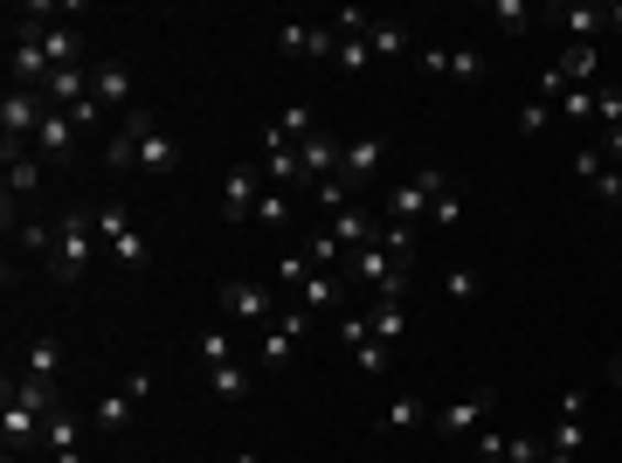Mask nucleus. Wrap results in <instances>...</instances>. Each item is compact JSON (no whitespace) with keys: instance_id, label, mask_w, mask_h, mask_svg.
Here are the masks:
<instances>
[{"instance_id":"72a5a7b5","label":"nucleus","mask_w":622,"mask_h":463,"mask_svg":"<svg viewBox=\"0 0 622 463\" xmlns=\"http://www.w3.org/2000/svg\"><path fill=\"white\" fill-rule=\"evenodd\" d=\"M194 353H201V367H222V359H236V340H228V325H201Z\"/></svg>"},{"instance_id":"6ab92c4d","label":"nucleus","mask_w":622,"mask_h":463,"mask_svg":"<svg viewBox=\"0 0 622 463\" xmlns=\"http://www.w3.org/2000/svg\"><path fill=\"white\" fill-rule=\"evenodd\" d=\"M554 69H560V84H567V90H581V84H588V76H594V69H602V49H594V42H567Z\"/></svg>"},{"instance_id":"f257e3e1","label":"nucleus","mask_w":622,"mask_h":463,"mask_svg":"<svg viewBox=\"0 0 622 463\" xmlns=\"http://www.w3.org/2000/svg\"><path fill=\"white\" fill-rule=\"evenodd\" d=\"M97 249H104V236H97V215H90V201H76V208L56 222L49 277H56V284H84V277H90V263H97Z\"/></svg>"},{"instance_id":"0eeeda50","label":"nucleus","mask_w":622,"mask_h":463,"mask_svg":"<svg viewBox=\"0 0 622 463\" xmlns=\"http://www.w3.org/2000/svg\"><path fill=\"white\" fill-rule=\"evenodd\" d=\"M304 332H311V312H304V304H283V312L264 325V346H256V367H264V374H277V367H291V346L304 340Z\"/></svg>"},{"instance_id":"58836bf2","label":"nucleus","mask_w":622,"mask_h":463,"mask_svg":"<svg viewBox=\"0 0 622 463\" xmlns=\"http://www.w3.org/2000/svg\"><path fill=\"white\" fill-rule=\"evenodd\" d=\"M387 359H395V346H387V340H360V346H353V367L367 374V380L387 374Z\"/></svg>"},{"instance_id":"cd10ccee","label":"nucleus","mask_w":622,"mask_h":463,"mask_svg":"<svg viewBox=\"0 0 622 463\" xmlns=\"http://www.w3.org/2000/svg\"><path fill=\"white\" fill-rule=\"evenodd\" d=\"M90 429H104V435L132 429V395H97L90 401Z\"/></svg>"},{"instance_id":"09e8293b","label":"nucleus","mask_w":622,"mask_h":463,"mask_svg":"<svg viewBox=\"0 0 622 463\" xmlns=\"http://www.w3.org/2000/svg\"><path fill=\"white\" fill-rule=\"evenodd\" d=\"M602 166H609V160H602V146H581V152H575V180H594Z\"/></svg>"},{"instance_id":"f3484780","label":"nucleus","mask_w":622,"mask_h":463,"mask_svg":"<svg viewBox=\"0 0 622 463\" xmlns=\"http://www.w3.org/2000/svg\"><path fill=\"white\" fill-rule=\"evenodd\" d=\"M90 90H97V105H104V111L132 105V69H125L118 56H111V63H97V69H90Z\"/></svg>"},{"instance_id":"412c9836","label":"nucleus","mask_w":622,"mask_h":463,"mask_svg":"<svg viewBox=\"0 0 622 463\" xmlns=\"http://www.w3.org/2000/svg\"><path fill=\"white\" fill-rule=\"evenodd\" d=\"M21 14H29V8H21ZM42 49H49V63H56V69H84V35H76V29H49V21H42Z\"/></svg>"},{"instance_id":"b1692460","label":"nucleus","mask_w":622,"mask_h":463,"mask_svg":"<svg viewBox=\"0 0 622 463\" xmlns=\"http://www.w3.org/2000/svg\"><path fill=\"white\" fill-rule=\"evenodd\" d=\"M340 291H346V277H340V270H311V284L298 291V304H304L311 319H319V312H332V304H340Z\"/></svg>"},{"instance_id":"4468645a","label":"nucleus","mask_w":622,"mask_h":463,"mask_svg":"<svg viewBox=\"0 0 622 463\" xmlns=\"http://www.w3.org/2000/svg\"><path fill=\"white\" fill-rule=\"evenodd\" d=\"M340 139H332V132H311L304 146H298V166H304V180H319V187H325V180H340Z\"/></svg>"},{"instance_id":"a19ab883","label":"nucleus","mask_w":622,"mask_h":463,"mask_svg":"<svg viewBox=\"0 0 622 463\" xmlns=\"http://www.w3.org/2000/svg\"><path fill=\"white\" fill-rule=\"evenodd\" d=\"M340 69H367L374 63V49H367V35H340V56H332Z\"/></svg>"},{"instance_id":"2eb2a0df","label":"nucleus","mask_w":622,"mask_h":463,"mask_svg":"<svg viewBox=\"0 0 622 463\" xmlns=\"http://www.w3.org/2000/svg\"><path fill=\"white\" fill-rule=\"evenodd\" d=\"M256 201H264V173H249V166H236L222 180V215L228 222H243V215H256Z\"/></svg>"},{"instance_id":"f704fd0d","label":"nucleus","mask_w":622,"mask_h":463,"mask_svg":"<svg viewBox=\"0 0 622 463\" xmlns=\"http://www.w3.org/2000/svg\"><path fill=\"white\" fill-rule=\"evenodd\" d=\"M0 429H8V450L21 456V443H29V435L42 429V416H35V408H21V401H8V416H0Z\"/></svg>"},{"instance_id":"603ef678","label":"nucleus","mask_w":622,"mask_h":463,"mask_svg":"<svg viewBox=\"0 0 622 463\" xmlns=\"http://www.w3.org/2000/svg\"><path fill=\"white\" fill-rule=\"evenodd\" d=\"M319 208H325V215L346 208V180H325V187H319Z\"/></svg>"},{"instance_id":"39448f33","label":"nucleus","mask_w":622,"mask_h":463,"mask_svg":"<svg viewBox=\"0 0 622 463\" xmlns=\"http://www.w3.org/2000/svg\"><path fill=\"white\" fill-rule=\"evenodd\" d=\"M125 132H132V152H139V173L146 180H167L180 166V146H173V132H160V118H152V111H125Z\"/></svg>"},{"instance_id":"9d476101","label":"nucleus","mask_w":622,"mask_h":463,"mask_svg":"<svg viewBox=\"0 0 622 463\" xmlns=\"http://www.w3.org/2000/svg\"><path fill=\"white\" fill-rule=\"evenodd\" d=\"M491 408H498V388H478V395H463L457 408H436V429H443L450 443H457V435H478L491 422Z\"/></svg>"},{"instance_id":"2f4dec72","label":"nucleus","mask_w":622,"mask_h":463,"mask_svg":"<svg viewBox=\"0 0 622 463\" xmlns=\"http://www.w3.org/2000/svg\"><path fill=\"white\" fill-rule=\"evenodd\" d=\"M311 270H319V263H311V256H304V249H283V256H277V284H283V291H291V298H298V291L311 284Z\"/></svg>"},{"instance_id":"1a4fd4ad","label":"nucleus","mask_w":622,"mask_h":463,"mask_svg":"<svg viewBox=\"0 0 622 463\" xmlns=\"http://www.w3.org/2000/svg\"><path fill=\"white\" fill-rule=\"evenodd\" d=\"M380 166H387V139H380V132L346 139V152H340V180H346V187H367V180H380Z\"/></svg>"},{"instance_id":"bf43d9fd","label":"nucleus","mask_w":622,"mask_h":463,"mask_svg":"<svg viewBox=\"0 0 622 463\" xmlns=\"http://www.w3.org/2000/svg\"><path fill=\"white\" fill-rule=\"evenodd\" d=\"M547 463H581V456H554V450H547Z\"/></svg>"},{"instance_id":"8fccbe9b","label":"nucleus","mask_w":622,"mask_h":463,"mask_svg":"<svg viewBox=\"0 0 622 463\" xmlns=\"http://www.w3.org/2000/svg\"><path fill=\"white\" fill-rule=\"evenodd\" d=\"M340 340H346V346H360V340H374V325L360 319V312H346V319H340Z\"/></svg>"},{"instance_id":"423d86ee","label":"nucleus","mask_w":622,"mask_h":463,"mask_svg":"<svg viewBox=\"0 0 622 463\" xmlns=\"http://www.w3.org/2000/svg\"><path fill=\"white\" fill-rule=\"evenodd\" d=\"M8 69H14V84H21V90H49L56 63H49V49H42V21L14 14V49H8Z\"/></svg>"},{"instance_id":"c756f323","label":"nucleus","mask_w":622,"mask_h":463,"mask_svg":"<svg viewBox=\"0 0 622 463\" xmlns=\"http://www.w3.org/2000/svg\"><path fill=\"white\" fill-rule=\"evenodd\" d=\"M304 256H311L319 270H340V277H346V249L332 243V228H311V236H304Z\"/></svg>"},{"instance_id":"37998d69","label":"nucleus","mask_w":622,"mask_h":463,"mask_svg":"<svg viewBox=\"0 0 622 463\" xmlns=\"http://www.w3.org/2000/svg\"><path fill=\"white\" fill-rule=\"evenodd\" d=\"M457 215H463V194H457V187H443V194H436V208H429V222H422V228H450Z\"/></svg>"},{"instance_id":"de8ad7c7","label":"nucleus","mask_w":622,"mask_h":463,"mask_svg":"<svg viewBox=\"0 0 622 463\" xmlns=\"http://www.w3.org/2000/svg\"><path fill=\"white\" fill-rule=\"evenodd\" d=\"M69 118H76V132H97V125H104V105H97V90H90V97H84V105H76Z\"/></svg>"},{"instance_id":"aec40b11","label":"nucleus","mask_w":622,"mask_h":463,"mask_svg":"<svg viewBox=\"0 0 622 463\" xmlns=\"http://www.w3.org/2000/svg\"><path fill=\"white\" fill-rule=\"evenodd\" d=\"M554 21H560V29L575 35V42H594V35H609V14L594 8V0H575V8H554Z\"/></svg>"},{"instance_id":"c9c22d12","label":"nucleus","mask_w":622,"mask_h":463,"mask_svg":"<svg viewBox=\"0 0 622 463\" xmlns=\"http://www.w3.org/2000/svg\"><path fill=\"white\" fill-rule=\"evenodd\" d=\"M367 49H374V56H408V29H395V21H374V29H367Z\"/></svg>"},{"instance_id":"f8f14e48","label":"nucleus","mask_w":622,"mask_h":463,"mask_svg":"<svg viewBox=\"0 0 622 463\" xmlns=\"http://www.w3.org/2000/svg\"><path fill=\"white\" fill-rule=\"evenodd\" d=\"M8 401H21V408H35V416L49 422V416H56V408H63V380H42V374H29V367H8Z\"/></svg>"},{"instance_id":"4c0bfd02","label":"nucleus","mask_w":622,"mask_h":463,"mask_svg":"<svg viewBox=\"0 0 622 463\" xmlns=\"http://www.w3.org/2000/svg\"><path fill=\"white\" fill-rule=\"evenodd\" d=\"M491 21H498L505 35H526L533 29V8H526V0H491Z\"/></svg>"},{"instance_id":"5701e85b","label":"nucleus","mask_w":622,"mask_h":463,"mask_svg":"<svg viewBox=\"0 0 622 463\" xmlns=\"http://www.w3.org/2000/svg\"><path fill=\"white\" fill-rule=\"evenodd\" d=\"M42 173H49L42 152H14V160H8V201H14V194H21V201L42 194Z\"/></svg>"},{"instance_id":"13d9d810","label":"nucleus","mask_w":622,"mask_h":463,"mask_svg":"<svg viewBox=\"0 0 622 463\" xmlns=\"http://www.w3.org/2000/svg\"><path fill=\"white\" fill-rule=\"evenodd\" d=\"M228 463H264V456H256V450H236V456H228Z\"/></svg>"},{"instance_id":"5fc2aeb1","label":"nucleus","mask_w":622,"mask_h":463,"mask_svg":"<svg viewBox=\"0 0 622 463\" xmlns=\"http://www.w3.org/2000/svg\"><path fill=\"white\" fill-rule=\"evenodd\" d=\"M602 160H609V166H622V125H615V132H602Z\"/></svg>"},{"instance_id":"3c124183","label":"nucleus","mask_w":622,"mask_h":463,"mask_svg":"<svg viewBox=\"0 0 622 463\" xmlns=\"http://www.w3.org/2000/svg\"><path fill=\"white\" fill-rule=\"evenodd\" d=\"M256 222H264V228H283V194H264V201H256Z\"/></svg>"},{"instance_id":"6e6d98bb","label":"nucleus","mask_w":622,"mask_h":463,"mask_svg":"<svg viewBox=\"0 0 622 463\" xmlns=\"http://www.w3.org/2000/svg\"><path fill=\"white\" fill-rule=\"evenodd\" d=\"M609 14V35H622V0H615V8H602Z\"/></svg>"},{"instance_id":"9b49d317","label":"nucleus","mask_w":622,"mask_h":463,"mask_svg":"<svg viewBox=\"0 0 622 463\" xmlns=\"http://www.w3.org/2000/svg\"><path fill=\"white\" fill-rule=\"evenodd\" d=\"M42 443H49V463H84V416L76 408H56L42 422Z\"/></svg>"},{"instance_id":"4be33fe9","label":"nucleus","mask_w":622,"mask_h":463,"mask_svg":"<svg viewBox=\"0 0 622 463\" xmlns=\"http://www.w3.org/2000/svg\"><path fill=\"white\" fill-rule=\"evenodd\" d=\"M422 422H436L422 395H395V401L380 408V429H387V435H408V429H422Z\"/></svg>"},{"instance_id":"a18cd8bd","label":"nucleus","mask_w":622,"mask_h":463,"mask_svg":"<svg viewBox=\"0 0 622 463\" xmlns=\"http://www.w3.org/2000/svg\"><path fill=\"white\" fill-rule=\"evenodd\" d=\"M332 29H340V35H367L374 14H367V8H340V14H332Z\"/></svg>"},{"instance_id":"bb28decb","label":"nucleus","mask_w":622,"mask_h":463,"mask_svg":"<svg viewBox=\"0 0 622 463\" xmlns=\"http://www.w3.org/2000/svg\"><path fill=\"white\" fill-rule=\"evenodd\" d=\"M547 450H554V456H588V422H581V416H554Z\"/></svg>"},{"instance_id":"4d7b16f0","label":"nucleus","mask_w":622,"mask_h":463,"mask_svg":"<svg viewBox=\"0 0 622 463\" xmlns=\"http://www.w3.org/2000/svg\"><path fill=\"white\" fill-rule=\"evenodd\" d=\"M609 380H615V388H622V353H609Z\"/></svg>"},{"instance_id":"473e14b6","label":"nucleus","mask_w":622,"mask_h":463,"mask_svg":"<svg viewBox=\"0 0 622 463\" xmlns=\"http://www.w3.org/2000/svg\"><path fill=\"white\" fill-rule=\"evenodd\" d=\"M367 325H374V340H387V346H395V340H401V332H408V304H395V298H380Z\"/></svg>"},{"instance_id":"a211bd4d","label":"nucleus","mask_w":622,"mask_h":463,"mask_svg":"<svg viewBox=\"0 0 622 463\" xmlns=\"http://www.w3.org/2000/svg\"><path fill=\"white\" fill-rule=\"evenodd\" d=\"M422 63L457 76V84H484V56H478V49H422Z\"/></svg>"},{"instance_id":"20e7f679","label":"nucleus","mask_w":622,"mask_h":463,"mask_svg":"<svg viewBox=\"0 0 622 463\" xmlns=\"http://www.w3.org/2000/svg\"><path fill=\"white\" fill-rule=\"evenodd\" d=\"M90 215H97V236H104V249H111L118 256V270H146L152 263V249H146V236H139V228L132 222H125V208H118V201H90Z\"/></svg>"},{"instance_id":"393cba45","label":"nucleus","mask_w":622,"mask_h":463,"mask_svg":"<svg viewBox=\"0 0 622 463\" xmlns=\"http://www.w3.org/2000/svg\"><path fill=\"white\" fill-rule=\"evenodd\" d=\"M49 105H56V111H76V105H84V97H90V69H56V76H49Z\"/></svg>"},{"instance_id":"7c9ffc66","label":"nucleus","mask_w":622,"mask_h":463,"mask_svg":"<svg viewBox=\"0 0 622 463\" xmlns=\"http://www.w3.org/2000/svg\"><path fill=\"white\" fill-rule=\"evenodd\" d=\"M207 388H215L222 401H243V395H249V367H236V359H222V367H207Z\"/></svg>"},{"instance_id":"f03ea898","label":"nucleus","mask_w":622,"mask_h":463,"mask_svg":"<svg viewBox=\"0 0 622 463\" xmlns=\"http://www.w3.org/2000/svg\"><path fill=\"white\" fill-rule=\"evenodd\" d=\"M346 277H353V284H367L374 298H408V263H401V256H387L380 243H367V249H353L346 256Z\"/></svg>"},{"instance_id":"49530a36","label":"nucleus","mask_w":622,"mask_h":463,"mask_svg":"<svg viewBox=\"0 0 622 463\" xmlns=\"http://www.w3.org/2000/svg\"><path fill=\"white\" fill-rule=\"evenodd\" d=\"M443 291H450V298H478V291H484V277H478V270H450V277H443Z\"/></svg>"},{"instance_id":"ddd939ff","label":"nucleus","mask_w":622,"mask_h":463,"mask_svg":"<svg viewBox=\"0 0 622 463\" xmlns=\"http://www.w3.org/2000/svg\"><path fill=\"white\" fill-rule=\"evenodd\" d=\"M35 152H42L49 166H69V160H76V118L49 105V118H42V132H35Z\"/></svg>"},{"instance_id":"79ce46f5","label":"nucleus","mask_w":622,"mask_h":463,"mask_svg":"<svg viewBox=\"0 0 622 463\" xmlns=\"http://www.w3.org/2000/svg\"><path fill=\"white\" fill-rule=\"evenodd\" d=\"M560 118L567 125H594V90H567L560 97Z\"/></svg>"},{"instance_id":"e433bc0d","label":"nucleus","mask_w":622,"mask_h":463,"mask_svg":"<svg viewBox=\"0 0 622 463\" xmlns=\"http://www.w3.org/2000/svg\"><path fill=\"white\" fill-rule=\"evenodd\" d=\"M554 118H560V105H547V97H526V105H518V132H526V139H539Z\"/></svg>"},{"instance_id":"c85d7f7f","label":"nucleus","mask_w":622,"mask_h":463,"mask_svg":"<svg viewBox=\"0 0 622 463\" xmlns=\"http://www.w3.org/2000/svg\"><path fill=\"white\" fill-rule=\"evenodd\" d=\"M270 125H277V139H291V146H304L311 132H319V111H311V105H283V111H277Z\"/></svg>"},{"instance_id":"864d4df0","label":"nucleus","mask_w":622,"mask_h":463,"mask_svg":"<svg viewBox=\"0 0 622 463\" xmlns=\"http://www.w3.org/2000/svg\"><path fill=\"white\" fill-rule=\"evenodd\" d=\"M560 416H581V422H588V395H581V388H567V395H560Z\"/></svg>"},{"instance_id":"ea45409f","label":"nucleus","mask_w":622,"mask_h":463,"mask_svg":"<svg viewBox=\"0 0 622 463\" xmlns=\"http://www.w3.org/2000/svg\"><path fill=\"white\" fill-rule=\"evenodd\" d=\"M21 249H29V256H49V249H56V228H49V222H21V236H14Z\"/></svg>"},{"instance_id":"a878e982","label":"nucleus","mask_w":622,"mask_h":463,"mask_svg":"<svg viewBox=\"0 0 622 463\" xmlns=\"http://www.w3.org/2000/svg\"><path fill=\"white\" fill-rule=\"evenodd\" d=\"M21 367L42 374V380H63V340H49V332H35L29 353H21Z\"/></svg>"},{"instance_id":"6e6552de","label":"nucleus","mask_w":622,"mask_h":463,"mask_svg":"<svg viewBox=\"0 0 622 463\" xmlns=\"http://www.w3.org/2000/svg\"><path fill=\"white\" fill-rule=\"evenodd\" d=\"M215 298H222V319H228V325H270V319H277V298H270L264 284H249V277H228Z\"/></svg>"},{"instance_id":"dca6fc26","label":"nucleus","mask_w":622,"mask_h":463,"mask_svg":"<svg viewBox=\"0 0 622 463\" xmlns=\"http://www.w3.org/2000/svg\"><path fill=\"white\" fill-rule=\"evenodd\" d=\"M264 180H277V187L304 180V166H298V146H291V139H277V125H264Z\"/></svg>"},{"instance_id":"c03bdc74","label":"nucleus","mask_w":622,"mask_h":463,"mask_svg":"<svg viewBox=\"0 0 622 463\" xmlns=\"http://www.w3.org/2000/svg\"><path fill=\"white\" fill-rule=\"evenodd\" d=\"M104 166H139V152H132V132H111V146H104Z\"/></svg>"},{"instance_id":"7ed1b4c3","label":"nucleus","mask_w":622,"mask_h":463,"mask_svg":"<svg viewBox=\"0 0 622 463\" xmlns=\"http://www.w3.org/2000/svg\"><path fill=\"white\" fill-rule=\"evenodd\" d=\"M443 187H457V180L443 173V166H422L415 180H401V187H387V222H408V228H422L429 222V208H436V194Z\"/></svg>"}]
</instances>
